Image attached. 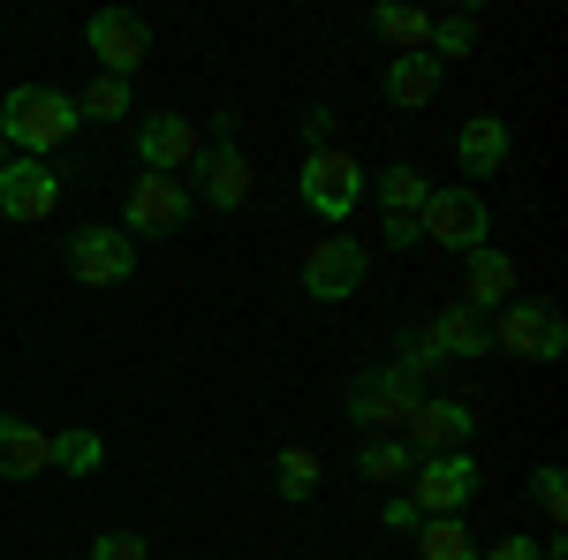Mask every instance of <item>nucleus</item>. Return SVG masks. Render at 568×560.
Masks as SVG:
<instances>
[{
  "instance_id": "nucleus-1",
  "label": "nucleus",
  "mask_w": 568,
  "mask_h": 560,
  "mask_svg": "<svg viewBox=\"0 0 568 560\" xmlns=\"http://www.w3.org/2000/svg\"><path fill=\"white\" fill-rule=\"evenodd\" d=\"M77 130H84L77 99L53 91V84H16L8 99H0V136H8L16 160H45V152H61Z\"/></svg>"
},
{
  "instance_id": "nucleus-2",
  "label": "nucleus",
  "mask_w": 568,
  "mask_h": 560,
  "mask_svg": "<svg viewBox=\"0 0 568 560\" xmlns=\"http://www.w3.org/2000/svg\"><path fill=\"white\" fill-rule=\"evenodd\" d=\"M417 401H425V387H417L402 364H372V371L349 379V394H342V409H349V425H364V439H402V425H409Z\"/></svg>"
},
{
  "instance_id": "nucleus-3",
  "label": "nucleus",
  "mask_w": 568,
  "mask_h": 560,
  "mask_svg": "<svg viewBox=\"0 0 568 560\" xmlns=\"http://www.w3.org/2000/svg\"><path fill=\"white\" fill-rule=\"evenodd\" d=\"M296 182H304V205L326 220V227H349V213L364 205V190H372V174L356 167L349 144H318V152H304V174H296Z\"/></svg>"
},
{
  "instance_id": "nucleus-4",
  "label": "nucleus",
  "mask_w": 568,
  "mask_h": 560,
  "mask_svg": "<svg viewBox=\"0 0 568 560\" xmlns=\"http://www.w3.org/2000/svg\"><path fill=\"white\" fill-rule=\"evenodd\" d=\"M485 235H493V220H485V197L478 190H455V182H433V197L417 205V243H439V251H478Z\"/></svg>"
},
{
  "instance_id": "nucleus-5",
  "label": "nucleus",
  "mask_w": 568,
  "mask_h": 560,
  "mask_svg": "<svg viewBox=\"0 0 568 560\" xmlns=\"http://www.w3.org/2000/svg\"><path fill=\"white\" fill-rule=\"evenodd\" d=\"M485 326H493V348H508V356H524V364H554L568 348V318L538 296L500 303V318H485Z\"/></svg>"
},
{
  "instance_id": "nucleus-6",
  "label": "nucleus",
  "mask_w": 568,
  "mask_h": 560,
  "mask_svg": "<svg viewBox=\"0 0 568 560\" xmlns=\"http://www.w3.org/2000/svg\"><path fill=\"white\" fill-rule=\"evenodd\" d=\"M84 45H91V77H122L130 84L136 69H144V53H152V23L136 16V8H99L84 23Z\"/></svg>"
},
{
  "instance_id": "nucleus-7",
  "label": "nucleus",
  "mask_w": 568,
  "mask_h": 560,
  "mask_svg": "<svg viewBox=\"0 0 568 560\" xmlns=\"http://www.w3.org/2000/svg\"><path fill=\"white\" fill-rule=\"evenodd\" d=\"M409 477H417V485H409L417 516H463V508L478 500V455H470V447H463V455H425Z\"/></svg>"
},
{
  "instance_id": "nucleus-8",
  "label": "nucleus",
  "mask_w": 568,
  "mask_h": 560,
  "mask_svg": "<svg viewBox=\"0 0 568 560\" xmlns=\"http://www.w3.org/2000/svg\"><path fill=\"white\" fill-rule=\"evenodd\" d=\"M470 431H478V409L470 401H447V394H425L417 409H409V425H402V447L425 462V455H463L470 447Z\"/></svg>"
},
{
  "instance_id": "nucleus-9",
  "label": "nucleus",
  "mask_w": 568,
  "mask_h": 560,
  "mask_svg": "<svg viewBox=\"0 0 568 560\" xmlns=\"http://www.w3.org/2000/svg\"><path fill=\"white\" fill-rule=\"evenodd\" d=\"M364 243H356L349 227H334L326 243H311V258H304V296L311 303H349L356 288H364Z\"/></svg>"
},
{
  "instance_id": "nucleus-10",
  "label": "nucleus",
  "mask_w": 568,
  "mask_h": 560,
  "mask_svg": "<svg viewBox=\"0 0 568 560\" xmlns=\"http://www.w3.org/2000/svg\"><path fill=\"white\" fill-rule=\"evenodd\" d=\"M190 174H197V190H190V205H213V213H243V205H251V182H258L235 136H220V144H205V152H197V167H190Z\"/></svg>"
},
{
  "instance_id": "nucleus-11",
  "label": "nucleus",
  "mask_w": 568,
  "mask_h": 560,
  "mask_svg": "<svg viewBox=\"0 0 568 560\" xmlns=\"http://www.w3.org/2000/svg\"><path fill=\"white\" fill-rule=\"evenodd\" d=\"M69 273H77L84 288H122L136 273V243L122 227H99V220H91V227L69 235Z\"/></svg>"
},
{
  "instance_id": "nucleus-12",
  "label": "nucleus",
  "mask_w": 568,
  "mask_h": 560,
  "mask_svg": "<svg viewBox=\"0 0 568 560\" xmlns=\"http://www.w3.org/2000/svg\"><path fill=\"white\" fill-rule=\"evenodd\" d=\"M182 220H190V182L175 174H136L130 182V205H122V235H175Z\"/></svg>"
},
{
  "instance_id": "nucleus-13",
  "label": "nucleus",
  "mask_w": 568,
  "mask_h": 560,
  "mask_svg": "<svg viewBox=\"0 0 568 560\" xmlns=\"http://www.w3.org/2000/svg\"><path fill=\"white\" fill-rule=\"evenodd\" d=\"M197 152H205V136H197L190 114H152V122H136V160H144V174H190Z\"/></svg>"
},
{
  "instance_id": "nucleus-14",
  "label": "nucleus",
  "mask_w": 568,
  "mask_h": 560,
  "mask_svg": "<svg viewBox=\"0 0 568 560\" xmlns=\"http://www.w3.org/2000/svg\"><path fill=\"white\" fill-rule=\"evenodd\" d=\"M53 205H61V174L45 167V160H8V167H0V220H23V227H31V220H45Z\"/></svg>"
},
{
  "instance_id": "nucleus-15",
  "label": "nucleus",
  "mask_w": 568,
  "mask_h": 560,
  "mask_svg": "<svg viewBox=\"0 0 568 560\" xmlns=\"http://www.w3.org/2000/svg\"><path fill=\"white\" fill-rule=\"evenodd\" d=\"M425 342H433L439 364H470V356H485V348H493V326H485L470 303H447L439 318H425Z\"/></svg>"
},
{
  "instance_id": "nucleus-16",
  "label": "nucleus",
  "mask_w": 568,
  "mask_h": 560,
  "mask_svg": "<svg viewBox=\"0 0 568 560\" xmlns=\"http://www.w3.org/2000/svg\"><path fill=\"white\" fill-rule=\"evenodd\" d=\"M463 303L470 310H500V303H516V265H508V251H493V243H478L470 258H463Z\"/></svg>"
},
{
  "instance_id": "nucleus-17",
  "label": "nucleus",
  "mask_w": 568,
  "mask_h": 560,
  "mask_svg": "<svg viewBox=\"0 0 568 560\" xmlns=\"http://www.w3.org/2000/svg\"><path fill=\"white\" fill-rule=\"evenodd\" d=\"M53 470V431L23 425V417H0V477L31 485V477Z\"/></svg>"
},
{
  "instance_id": "nucleus-18",
  "label": "nucleus",
  "mask_w": 568,
  "mask_h": 560,
  "mask_svg": "<svg viewBox=\"0 0 568 560\" xmlns=\"http://www.w3.org/2000/svg\"><path fill=\"white\" fill-rule=\"evenodd\" d=\"M439 84H447V69H439L433 53H394L379 91H387V106H433Z\"/></svg>"
},
{
  "instance_id": "nucleus-19",
  "label": "nucleus",
  "mask_w": 568,
  "mask_h": 560,
  "mask_svg": "<svg viewBox=\"0 0 568 560\" xmlns=\"http://www.w3.org/2000/svg\"><path fill=\"white\" fill-rule=\"evenodd\" d=\"M455 160H463V174H500L508 167V122L500 114H470L463 130H455Z\"/></svg>"
},
{
  "instance_id": "nucleus-20",
  "label": "nucleus",
  "mask_w": 568,
  "mask_h": 560,
  "mask_svg": "<svg viewBox=\"0 0 568 560\" xmlns=\"http://www.w3.org/2000/svg\"><path fill=\"white\" fill-rule=\"evenodd\" d=\"M372 31L387 39V61H394V53H425L433 16H425V8H402V0H379V8H372Z\"/></svg>"
},
{
  "instance_id": "nucleus-21",
  "label": "nucleus",
  "mask_w": 568,
  "mask_h": 560,
  "mask_svg": "<svg viewBox=\"0 0 568 560\" xmlns=\"http://www.w3.org/2000/svg\"><path fill=\"white\" fill-rule=\"evenodd\" d=\"M364 197H379V213H387V220H417V205L433 197V182H425V167H387Z\"/></svg>"
},
{
  "instance_id": "nucleus-22",
  "label": "nucleus",
  "mask_w": 568,
  "mask_h": 560,
  "mask_svg": "<svg viewBox=\"0 0 568 560\" xmlns=\"http://www.w3.org/2000/svg\"><path fill=\"white\" fill-rule=\"evenodd\" d=\"M470 45H478V8H447V16H433L425 53H433L439 69H447V61H470Z\"/></svg>"
},
{
  "instance_id": "nucleus-23",
  "label": "nucleus",
  "mask_w": 568,
  "mask_h": 560,
  "mask_svg": "<svg viewBox=\"0 0 568 560\" xmlns=\"http://www.w3.org/2000/svg\"><path fill=\"white\" fill-rule=\"evenodd\" d=\"M417 560H478V538L463 530V516H425L417 522Z\"/></svg>"
},
{
  "instance_id": "nucleus-24",
  "label": "nucleus",
  "mask_w": 568,
  "mask_h": 560,
  "mask_svg": "<svg viewBox=\"0 0 568 560\" xmlns=\"http://www.w3.org/2000/svg\"><path fill=\"white\" fill-rule=\"evenodd\" d=\"M273 492H281L288 508H304L311 492H318V447H281V462H273Z\"/></svg>"
},
{
  "instance_id": "nucleus-25",
  "label": "nucleus",
  "mask_w": 568,
  "mask_h": 560,
  "mask_svg": "<svg viewBox=\"0 0 568 560\" xmlns=\"http://www.w3.org/2000/svg\"><path fill=\"white\" fill-rule=\"evenodd\" d=\"M99 462H106V439H99V431H84V425H61V431H53V470L91 477Z\"/></svg>"
},
{
  "instance_id": "nucleus-26",
  "label": "nucleus",
  "mask_w": 568,
  "mask_h": 560,
  "mask_svg": "<svg viewBox=\"0 0 568 560\" xmlns=\"http://www.w3.org/2000/svg\"><path fill=\"white\" fill-rule=\"evenodd\" d=\"M409 470H417V455L402 439H364L356 447V477H372V485H402Z\"/></svg>"
},
{
  "instance_id": "nucleus-27",
  "label": "nucleus",
  "mask_w": 568,
  "mask_h": 560,
  "mask_svg": "<svg viewBox=\"0 0 568 560\" xmlns=\"http://www.w3.org/2000/svg\"><path fill=\"white\" fill-rule=\"evenodd\" d=\"M77 114H84V122H122V114H130V84H122V77H91V84L77 91Z\"/></svg>"
},
{
  "instance_id": "nucleus-28",
  "label": "nucleus",
  "mask_w": 568,
  "mask_h": 560,
  "mask_svg": "<svg viewBox=\"0 0 568 560\" xmlns=\"http://www.w3.org/2000/svg\"><path fill=\"white\" fill-rule=\"evenodd\" d=\"M530 500L546 508V522H554V538H561V522H568V470H561V462H546V470L530 477Z\"/></svg>"
},
{
  "instance_id": "nucleus-29",
  "label": "nucleus",
  "mask_w": 568,
  "mask_h": 560,
  "mask_svg": "<svg viewBox=\"0 0 568 560\" xmlns=\"http://www.w3.org/2000/svg\"><path fill=\"white\" fill-rule=\"evenodd\" d=\"M84 560H152V546H144L136 530H99Z\"/></svg>"
},
{
  "instance_id": "nucleus-30",
  "label": "nucleus",
  "mask_w": 568,
  "mask_h": 560,
  "mask_svg": "<svg viewBox=\"0 0 568 560\" xmlns=\"http://www.w3.org/2000/svg\"><path fill=\"white\" fill-rule=\"evenodd\" d=\"M379 522H387L394 538H417V522H425V516H417V500H409V492H394L387 508H379Z\"/></svg>"
},
{
  "instance_id": "nucleus-31",
  "label": "nucleus",
  "mask_w": 568,
  "mask_h": 560,
  "mask_svg": "<svg viewBox=\"0 0 568 560\" xmlns=\"http://www.w3.org/2000/svg\"><path fill=\"white\" fill-rule=\"evenodd\" d=\"M478 560H546V546H538V538H493Z\"/></svg>"
},
{
  "instance_id": "nucleus-32",
  "label": "nucleus",
  "mask_w": 568,
  "mask_h": 560,
  "mask_svg": "<svg viewBox=\"0 0 568 560\" xmlns=\"http://www.w3.org/2000/svg\"><path fill=\"white\" fill-rule=\"evenodd\" d=\"M296 130H304V144L318 152V144H334V114H326V106H311V114L296 122Z\"/></svg>"
},
{
  "instance_id": "nucleus-33",
  "label": "nucleus",
  "mask_w": 568,
  "mask_h": 560,
  "mask_svg": "<svg viewBox=\"0 0 568 560\" xmlns=\"http://www.w3.org/2000/svg\"><path fill=\"white\" fill-rule=\"evenodd\" d=\"M379 243L387 251H417V220H379Z\"/></svg>"
},
{
  "instance_id": "nucleus-34",
  "label": "nucleus",
  "mask_w": 568,
  "mask_h": 560,
  "mask_svg": "<svg viewBox=\"0 0 568 560\" xmlns=\"http://www.w3.org/2000/svg\"><path fill=\"white\" fill-rule=\"evenodd\" d=\"M8 160H16V152H8V136H0V167H8Z\"/></svg>"
}]
</instances>
